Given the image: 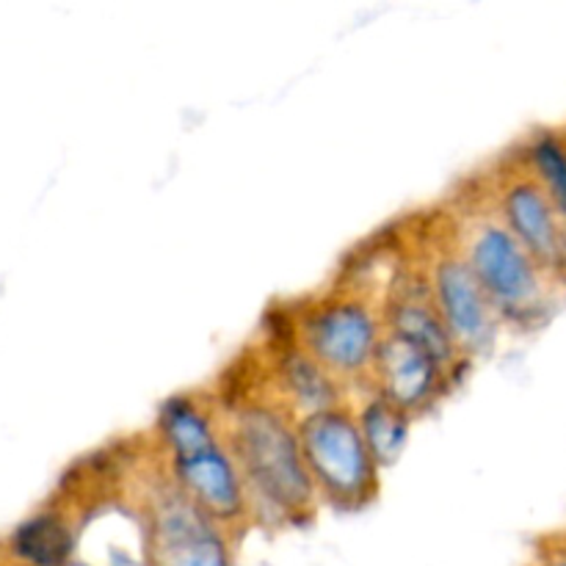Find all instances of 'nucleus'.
Listing matches in <instances>:
<instances>
[{
  "label": "nucleus",
  "mask_w": 566,
  "mask_h": 566,
  "mask_svg": "<svg viewBox=\"0 0 566 566\" xmlns=\"http://www.w3.org/2000/svg\"><path fill=\"white\" fill-rule=\"evenodd\" d=\"M357 423L363 429L365 442H368L370 453L376 457L381 470L392 468L398 457L403 453L409 440V429H412V415L398 409L387 398L376 396L374 390H365V396L357 403H352Z\"/></svg>",
  "instance_id": "nucleus-11"
},
{
  "label": "nucleus",
  "mask_w": 566,
  "mask_h": 566,
  "mask_svg": "<svg viewBox=\"0 0 566 566\" xmlns=\"http://www.w3.org/2000/svg\"><path fill=\"white\" fill-rule=\"evenodd\" d=\"M446 230L495 304L503 326L539 329L564 307L566 285L512 235L481 180L453 199Z\"/></svg>",
  "instance_id": "nucleus-2"
},
{
  "label": "nucleus",
  "mask_w": 566,
  "mask_h": 566,
  "mask_svg": "<svg viewBox=\"0 0 566 566\" xmlns=\"http://www.w3.org/2000/svg\"><path fill=\"white\" fill-rule=\"evenodd\" d=\"M64 566H94V564H86V562H77V558H72V562H66Z\"/></svg>",
  "instance_id": "nucleus-16"
},
{
  "label": "nucleus",
  "mask_w": 566,
  "mask_h": 566,
  "mask_svg": "<svg viewBox=\"0 0 566 566\" xmlns=\"http://www.w3.org/2000/svg\"><path fill=\"white\" fill-rule=\"evenodd\" d=\"M153 446L180 490L232 536L252 525L247 484L227 442L219 401L202 392L171 396L158 409Z\"/></svg>",
  "instance_id": "nucleus-3"
},
{
  "label": "nucleus",
  "mask_w": 566,
  "mask_h": 566,
  "mask_svg": "<svg viewBox=\"0 0 566 566\" xmlns=\"http://www.w3.org/2000/svg\"><path fill=\"white\" fill-rule=\"evenodd\" d=\"M457 385L451 374L434 357L409 343L396 332H385L374 370H370L368 390L387 398L412 418L429 412Z\"/></svg>",
  "instance_id": "nucleus-9"
},
{
  "label": "nucleus",
  "mask_w": 566,
  "mask_h": 566,
  "mask_svg": "<svg viewBox=\"0 0 566 566\" xmlns=\"http://www.w3.org/2000/svg\"><path fill=\"white\" fill-rule=\"evenodd\" d=\"M481 182L512 235L566 285V224L523 158L517 153L503 155Z\"/></svg>",
  "instance_id": "nucleus-8"
},
{
  "label": "nucleus",
  "mask_w": 566,
  "mask_h": 566,
  "mask_svg": "<svg viewBox=\"0 0 566 566\" xmlns=\"http://www.w3.org/2000/svg\"><path fill=\"white\" fill-rule=\"evenodd\" d=\"M534 562L542 566H566V528L551 531L536 539Z\"/></svg>",
  "instance_id": "nucleus-14"
},
{
  "label": "nucleus",
  "mask_w": 566,
  "mask_h": 566,
  "mask_svg": "<svg viewBox=\"0 0 566 566\" xmlns=\"http://www.w3.org/2000/svg\"><path fill=\"white\" fill-rule=\"evenodd\" d=\"M111 566H153V562L147 558V553L116 551L114 556H111Z\"/></svg>",
  "instance_id": "nucleus-15"
},
{
  "label": "nucleus",
  "mask_w": 566,
  "mask_h": 566,
  "mask_svg": "<svg viewBox=\"0 0 566 566\" xmlns=\"http://www.w3.org/2000/svg\"><path fill=\"white\" fill-rule=\"evenodd\" d=\"M528 566H542V564H536V562H531V564H528Z\"/></svg>",
  "instance_id": "nucleus-17"
},
{
  "label": "nucleus",
  "mask_w": 566,
  "mask_h": 566,
  "mask_svg": "<svg viewBox=\"0 0 566 566\" xmlns=\"http://www.w3.org/2000/svg\"><path fill=\"white\" fill-rule=\"evenodd\" d=\"M11 551L28 566H64L72 562L75 531L59 514H39L14 531Z\"/></svg>",
  "instance_id": "nucleus-13"
},
{
  "label": "nucleus",
  "mask_w": 566,
  "mask_h": 566,
  "mask_svg": "<svg viewBox=\"0 0 566 566\" xmlns=\"http://www.w3.org/2000/svg\"><path fill=\"white\" fill-rule=\"evenodd\" d=\"M130 484V509L153 566H232L238 539L180 490L155 446Z\"/></svg>",
  "instance_id": "nucleus-4"
},
{
  "label": "nucleus",
  "mask_w": 566,
  "mask_h": 566,
  "mask_svg": "<svg viewBox=\"0 0 566 566\" xmlns=\"http://www.w3.org/2000/svg\"><path fill=\"white\" fill-rule=\"evenodd\" d=\"M260 390L276 407L285 409L296 423L348 403L346 387L329 370L321 368L310 354H304L287 335L271 352L269 368H265Z\"/></svg>",
  "instance_id": "nucleus-10"
},
{
  "label": "nucleus",
  "mask_w": 566,
  "mask_h": 566,
  "mask_svg": "<svg viewBox=\"0 0 566 566\" xmlns=\"http://www.w3.org/2000/svg\"><path fill=\"white\" fill-rule=\"evenodd\" d=\"M219 401V398H216ZM227 442L241 468L252 525H304L321 509L298 423L263 390L221 403Z\"/></svg>",
  "instance_id": "nucleus-1"
},
{
  "label": "nucleus",
  "mask_w": 566,
  "mask_h": 566,
  "mask_svg": "<svg viewBox=\"0 0 566 566\" xmlns=\"http://www.w3.org/2000/svg\"><path fill=\"white\" fill-rule=\"evenodd\" d=\"M514 153L542 182L566 224V125L539 127L528 133Z\"/></svg>",
  "instance_id": "nucleus-12"
},
{
  "label": "nucleus",
  "mask_w": 566,
  "mask_h": 566,
  "mask_svg": "<svg viewBox=\"0 0 566 566\" xmlns=\"http://www.w3.org/2000/svg\"><path fill=\"white\" fill-rule=\"evenodd\" d=\"M298 437L321 506L359 512L376 501L381 468L365 442L352 403L302 420Z\"/></svg>",
  "instance_id": "nucleus-6"
},
{
  "label": "nucleus",
  "mask_w": 566,
  "mask_h": 566,
  "mask_svg": "<svg viewBox=\"0 0 566 566\" xmlns=\"http://www.w3.org/2000/svg\"><path fill=\"white\" fill-rule=\"evenodd\" d=\"M420 271L429 285L431 302L464 359L473 363L490 354L501 335L503 321L459 249L453 247L446 221H440V235L426 238Z\"/></svg>",
  "instance_id": "nucleus-7"
},
{
  "label": "nucleus",
  "mask_w": 566,
  "mask_h": 566,
  "mask_svg": "<svg viewBox=\"0 0 566 566\" xmlns=\"http://www.w3.org/2000/svg\"><path fill=\"white\" fill-rule=\"evenodd\" d=\"M385 332V304L354 285L329 287L287 313V337L346 390H368Z\"/></svg>",
  "instance_id": "nucleus-5"
}]
</instances>
